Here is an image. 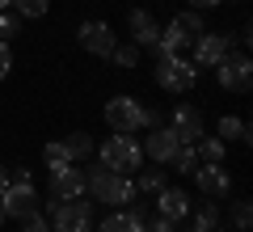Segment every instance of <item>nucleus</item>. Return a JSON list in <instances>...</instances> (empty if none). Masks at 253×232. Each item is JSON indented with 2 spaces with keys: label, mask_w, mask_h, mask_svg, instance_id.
Masks as SVG:
<instances>
[{
  "label": "nucleus",
  "mask_w": 253,
  "mask_h": 232,
  "mask_svg": "<svg viewBox=\"0 0 253 232\" xmlns=\"http://www.w3.org/2000/svg\"><path fill=\"white\" fill-rule=\"evenodd\" d=\"M0 224H4V211H0Z\"/></svg>",
  "instance_id": "nucleus-34"
},
{
  "label": "nucleus",
  "mask_w": 253,
  "mask_h": 232,
  "mask_svg": "<svg viewBox=\"0 0 253 232\" xmlns=\"http://www.w3.org/2000/svg\"><path fill=\"white\" fill-rule=\"evenodd\" d=\"M42 161H46V169H51V165H68V148H63V139H51L42 148Z\"/></svg>",
  "instance_id": "nucleus-27"
},
{
  "label": "nucleus",
  "mask_w": 253,
  "mask_h": 232,
  "mask_svg": "<svg viewBox=\"0 0 253 232\" xmlns=\"http://www.w3.org/2000/svg\"><path fill=\"white\" fill-rule=\"evenodd\" d=\"M46 198H81L84 194V169L81 165H51V178H46Z\"/></svg>",
  "instance_id": "nucleus-8"
},
{
  "label": "nucleus",
  "mask_w": 253,
  "mask_h": 232,
  "mask_svg": "<svg viewBox=\"0 0 253 232\" xmlns=\"http://www.w3.org/2000/svg\"><path fill=\"white\" fill-rule=\"evenodd\" d=\"M4 186H9V165L0 161V190H4Z\"/></svg>",
  "instance_id": "nucleus-32"
},
{
  "label": "nucleus",
  "mask_w": 253,
  "mask_h": 232,
  "mask_svg": "<svg viewBox=\"0 0 253 232\" xmlns=\"http://www.w3.org/2000/svg\"><path fill=\"white\" fill-rule=\"evenodd\" d=\"M106 127L114 135H135V131H148V127H161V114L131 93H118V97L106 101Z\"/></svg>",
  "instance_id": "nucleus-1"
},
{
  "label": "nucleus",
  "mask_w": 253,
  "mask_h": 232,
  "mask_svg": "<svg viewBox=\"0 0 253 232\" xmlns=\"http://www.w3.org/2000/svg\"><path fill=\"white\" fill-rule=\"evenodd\" d=\"M9 9L17 13L21 21H42L46 9H51V0H9Z\"/></svg>",
  "instance_id": "nucleus-20"
},
{
  "label": "nucleus",
  "mask_w": 253,
  "mask_h": 232,
  "mask_svg": "<svg viewBox=\"0 0 253 232\" xmlns=\"http://www.w3.org/2000/svg\"><path fill=\"white\" fill-rule=\"evenodd\" d=\"M144 232H177V224L165 220V215H156V220H148V224H144Z\"/></svg>",
  "instance_id": "nucleus-29"
},
{
  "label": "nucleus",
  "mask_w": 253,
  "mask_h": 232,
  "mask_svg": "<svg viewBox=\"0 0 253 232\" xmlns=\"http://www.w3.org/2000/svg\"><path fill=\"white\" fill-rule=\"evenodd\" d=\"M51 232H93V207L81 198H46Z\"/></svg>",
  "instance_id": "nucleus-4"
},
{
  "label": "nucleus",
  "mask_w": 253,
  "mask_h": 232,
  "mask_svg": "<svg viewBox=\"0 0 253 232\" xmlns=\"http://www.w3.org/2000/svg\"><path fill=\"white\" fill-rule=\"evenodd\" d=\"M76 43H81L89 55H97V59H110V51L118 46V34L106 26V21H81V30H76Z\"/></svg>",
  "instance_id": "nucleus-9"
},
{
  "label": "nucleus",
  "mask_w": 253,
  "mask_h": 232,
  "mask_svg": "<svg viewBox=\"0 0 253 232\" xmlns=\"http://www.w3.org/2000/svg\"><path fill=\"white\" fill-rule=\"evenodd\" d=\"M194 152H199V161L224 165V139H219V135H199V139H194Z\"/></svg>",
  "instance_id": "nucleus-18"
},
{
  "label": "nucleus",
  "mask_w": 253,
  "mask_h": 232,
  "mask_svg": "<svg viewBox=\"0 0 253 232\" xmlns=\"http://www.w3.org/2000/svg\"><path fill=\"white\" fill-rule=\"evenodd\" d=\"M190 178H194V186H199L207 198H224L228 190H232V173H228L224 165H211V161H199Z\"/></svg>",
  "instance_id": "nucleus-10"
},
{
  "label": "nucleus",
  "mask_w": 253,
  "mask_h": 232,
  "mask_svg": "<svg viewBox=\"0 0 253 232\" xmlns=\"http://www.w3.org/2000/svg\"><path fill=\"white\" fill-rule=\"evenodd\" d=\"M199 72L203 68H194V59H186V55H169V59H156L152 81L161 85L165 93H190L194 85H199Z\"/></svg>",
  "instance_id": "nucleus-6"
},
{
  "label": "nucleus",
  "mask_w": 253,
  "mask_h": 232,
  "mask_svg": "<svg viewBox=\"0 0 253 232\" xmlns=\"http://www.w3.org/2000/svg\"><path fill=\"white\" fill-rule=\"evenodd\" d=\"M17 224H21V232H51V220H46L38 207H34V211H26Z\"/></svg>",
  "instance_id": "nucleus-25"
},
{
  "label": "nucleus",
  "mask_w": 253,
  "mask_h": 232,
  "mask_svg": "<svg viewBox=\"0 0 253 232\" xmlns=\"http://www.w3.org/2000/svg\"><path fill=\"white\" fill-rule=\"evenodd\" d=\"M173 173H194V165H199V152H194V143H181L177 152H173Z\"/></svg>",
  "instance_id": "nucleus-23"
},
{
  "label": "nucleus",
  "mask_w": 253,
  "mask_h": 232,
  "mask_svg": "<svg viewBox=\"0 0 253 232\" xmlns=\"http://www.w3.org/2000/svg\"><path fill=\"white\" fill-rule=\"evenodd\" d=\"M215 131H219V139H224V143H228V139H236V143H249V123H245V118H232V114H224Z\"/></svg>",
  "instance_id": "nucleus-19"
},
{
  "label": "nucleus",
  "mask_w": 253,
  "mask_h": 232,
  "mask_svg": "<svg viewBox=\"0 0 253 232\" xmlns=\"http://www.w3.org/2000/svg\"><path fill=\"white\" fill-rule=\"evenodd\" d=\"M190 46H194V68H215V63L232 51V38L228 34H207V30H203Z\"/></svg>",
  "instance_id": "nucleus-12"
},
{
  "label": "nucleus",
  "mask_w": 253,
  "mask_h": 232,
  "mask_svg": "<svg viewBox=\"0 0 253 232\" xmlns=\"http://www.w3.org/2000/svg\"><path fill=\"white\" fill-rule=\"evenodd\" d=\"M144 161H156V165H169L173 161V152L181 148V139L169 131V127H148V135H144Z\"/></svg>",
  "instance_id": "nucleus-11"
},
{
  "label": "nucleus",
  "mask_w": 253,
  "mask_h": 232,
  "mask_svg": "<svg viewBox=\"0 0 253 232\" xmlns=\"http://www.w3.org/2000/svg\"><path fill=\"white\" fill-rule=\"evenodd\" d=\"M144 224H148L144 207H114V211L97 224V232H144Z\"/></svg>",
  "instance_id": "nucleus-16"
},
{
  "label": "nucleus",
  "mask_w": 253,
  "mask_h": 232,
  "mask_svg": "<svg viewBox=\"0 0 253 232\" xmlns=\"http://www.w3.org/2000/svg\"><path fill=\"white\" fill-rule=\"evenodd\" d=\"M215 4H224V0H190V9H199V13L203 9H215Z\"/></svg>",
  "instance_id": "nucleus-31"
},
{
  "label": "nucleus",
  "mask_w": 253,
  "mask_h": 232,
  "mask_svg": "<svg viewBox=\"0 0 253 232\" xmlns=\"http://www.w3.org/2000/svg\"><path fill=\"white\" fill-rule=\"evenodd\" d=\"M9 68H13V51H9V43H0V81L9 76Z\"/></svg>",
  "instance_id": "nucleus-30"
},
{
  "label": "nucleus",
  "mask_w": 253,
  "mask_h": 232,
  "mask_svg": "<svg viewBox=\"0 0 253 232\" xmlns=\"http://www.w3.org/2000/svg\"><path fill=\"white\" fill-rule=\"evenodd\" d=\"M207 30V21H203V13L199 9H186V13H177V17L169 21V26L161 30V38H156V46H152V55L156 59H169V55H181L194 38Z\"/></svg>",
  "instance_id": "nucleus-3"
},
{
  "label": "nucleus",
  "mask_w": 253,
  "mask_h": 232,
  "mask_svg": "<svg viewBox=\"0 0 253 232\" xmlns=\"http://www.w3.org/2000/svg\"><path fill=\"white\" fill-rule=\"evenodd\" d=\"M156 215H165V220H186L190 211H194V203H190V194L186 190H177V186H165V190H156Z\"/></svg>",
  "instance_id": "nucleus-15"
},
{
  "label": "nucleus",
  "mask_w": 253,
  "mask_h": 232,
  "mask_svg": "<svg viewBox=\"0 0 253 232\" xmlns=\"http://www.w3.org/2000/svg\"><path fill=\"white\" fill-rule=\"evenodd\" d=\"M190 232H219V207L207 203L203 211H194V228Z\"/></svg>",
  "instance_id": "nucleus-22"
},
{
  "label": "nucleus",
  "mask_w": 253,
  "mask_h": 232,
  "mask_svg": "<svg viewBox=\"0 0 253 232\" xmlns=\"http://www.w3.org/2000/svg\"><path fill=\"white\" fill-rule=\"evenodd\" d=\"M215 85L219 89H228V93H249V85H253V63H249V55L245 51H228L224 59L215 63Z\"/></svg>",
  "instance_id": "nucleus-7"
},
{
  "label": "nucleus",
  "mask_w": 253,
  "mask_h": 232,
  "mask_svg": "<svg viewBox=\"0 0 253 232\" xmlns=\"http://www.w3.org/2000/svg\"><path fill=\"white\" fill-rule=\"evenodd\" d=\"M84 194H93L97 203H106L110 211L114 207H126V203H135V178L131 173H114L106 169V165H97L93 173H84Z\"/></svg>",
  "instance_id": "nucleus-2"
},
{
  "label": "nucleus",
  "mask_w": 253,
  "mask_h": 232,
  "mask_svg": "<svg viewBox=\"0 0 253 232\" xmlns=\"http://www.w3.org/2000/svg\"><path fill=\"white\" fill-rule=\"evenodd\" d=\"M165 186H169V178H165L161 165H156V169H139V178H135L139 194H156V190H165Z\"/></svg>",
  "instance_id": "nucleus-21"
},
{
  "label": "nucleus",
  "mask_w": 253,
  "mask_h": 232,
  "mask_svg": "<svg viewBox=\"0 0 253 232\" xmlns=\"http://www.w3.org/2000/svg\"><path fill=\"white\" fill-rule=\"evenodd\" d=\"M110 59H114L118 68H135V63H139V46L135 43H118L114 51H110Z\"/></svg>",
  "instance_id": "nucleus-24"
},
{
  "label": "nucleus",
  "mask_w": 253,
  "mask_h": 232,
  "mask_svg": "<svg viewBox=\"0 0 253 232\" xmlns=\"http://www.w3.org/2000/svg\"><path fill=\"white\" fill-rule=\"evenodd\" d=\"M63 148H68V161L81 165L93 156V135L89 131H72V135H63Z\"/></svg>",
  "instance_id": "nucleus-17"
},
{
  "label": "nucleus",
  "mask_w": 253,
  "mask_h": 232,
  "mask_svg": "<svg viewBox=\"0 0 253 232\" xmlns=\"http://www.w3.org/2000/svg\"><path fill=\"white\" fill-rule=\"evenodd\" d=\"M126 26H131V43H135L139 51H152V46H156V38H161V21H156L148 9H131Z\"/></svg>",
  "instance_id": "nucleus-13"
},
{
  "label": "nucleus",
  "mask_w": 253,
  "mask_h": 232,
  "mask_svg": "<svg viewBox=\"0 0 253 232\" xmlns=\"http://www.w3.org/2000/svg\"><path fill=\"white\" fill-rule=\"evenodd\" d=\"M4 9H9V0H0V13H4Z\"/></svg>",
  "instance_id": "nucleus-33"
},
{
  "label": "nucleus",
  "mask_w": 253,
  "mask_h": 232,
  "mask_svg": "<svg viewBox=\"0 0 253 232\" xmlns=\"http://www.w3.org/2000/svg\"><path fill=\"white\" fill-rule=\"evenodd\" d=\"M249 220H253V207H249V198H241V203L232 207V224H236V232H249Z\"/></svg>",
  "instance_id": "nucleus-28"
},
{
  "label": "nucleus",
  "mask_w": 253,
  "mask_h": 232,
  "mask_svg": "<svg viewBox=\"0 0 253 232\" xmlns=\"http://www.w3.org/2000/svg\"><path fill=\"white\" fill-rule=\"evenodd\" d=\"M97 156H101V165L114 169V173H135V169H144V148H139L135 135H110V139L97 148Z\"/></svg>",
  "instance_id": "nucleus-5"
},
{
  "label": "nucleus",
  "mask_w": 253,
  "mask_h": 232,
  "mask_svg": "<svg viewBox=\"0 0 253 232\" xmlns=\"http://www.w3.org/2000/svg\"><path fill=\"white\" fill-rule=\"evenodd\" d=\"M169 131L177 135L181 143H194L199 135H207V123H203V110H194V106H177V110H173V123H169Z\"/></svg>",
  "instance_id": "nucleus-14"
},
{
  "label": "nucleus",
  "mask_w": 253,
  "mask_h": 232,
  "mask_svg": "<svg viewBox=\"0 0 253 232\" xmlns=\"http://www.w3.org/2000/svg\"><path fill=\"white\" fill-rule=\"evenodd\" d=\"M17 34H21V17L4 9L0 13V43H9V38H17Z\"/></svg>",
  "instance_id": "nucleus-26"
}]
</instances>
